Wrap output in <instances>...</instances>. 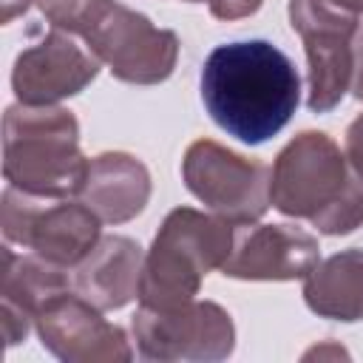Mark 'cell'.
Wrapping results in <instances>:
<instances>
[{
  "label": "cell",
  "mask_w": 363,
  "mask_h": 363,
  "mask_svg": "<svg viewBox=\"0 0 363 363\" xmlns=\"http://www.w3.org/2000/svg\"><path fill=\"white\" fill-rule=\"evenodd\" d=\"M301 79L292 60L267 40L213 48L201 68V102L213 122L244 145L275 136L295 113Z\"/></svg>",
  "instance_id": "cell-1"
},
{
  "label": "cell",
  "mask_w": 363,
  "mask_h": 363,
  "mask_svg": "<svg viewBox=\"0 0 363 363\" xmlns=\"http://www.w3.org/2000/svg\"><path fill=\"white\" fill-rule=\"evenodd\" d=\"M269 204L318 233L346 235L363 224V173L320 130L298 133L269 170Z\"/></svg>",
  "instance_id": "cell-2"
},
{
  "label": "cell",
  "mask_w": 363,
  "mask_h": 363,
  "mask_svg": "<svg viewBox=\"0 0 363 363\" xmlns=\"http://www.w3.org/2000/svg\"><path fill=\"white\" fill-rule=\"evenodd\" d=\"M88 159L79 153V125L57 105H11L3 116V176L11 187L43 199L79 196Z\"/></svg>",
  "instance_id": "cell-3"
},
{
  "label": "cell",
  "mask_w": 363,
  "mask_h": 363,
  "mask_svg": "<svg viewBox=\"0 0 363 363\" xmlns=\"http://www.w3.org/2000/svg\"><path fill=\"white\" fill-rule=\"evenodd\" d=\"M233 221L193 207H176L162 221L139 278V301L150 309H173L199 295L201 278L221 269L235 241Z\"/></svg>",
  "instance_id": "cell-4"
},
{
  "label": "cell",
  "mask_w": 363,
  "mask_h": 363,
  "mask_svg": "<svg viewBox=\"0 0 363 363\" xmlns=\"http://www.w3.org/2000/svg\"><path fill=\"white\" fill-rule=\"evenodd\" d=\"M292 31L309 60V108L332 111L346 91L363 99V23L329 0H289Z\"/></svg>",
  "instance_id": "cell-5"
},
{
  "label": "cell",
  "mask_w": 363,
  "mask_h": 363,
  "mask_svg": "<svg viewBox=\"0 0 363 363\" xmlns=\"http://www.w3.org/2000/svg\"><path fill=\"white\" fill-rule=\"evenodd\" d=\"M99 221L82 199H43L11 184L3 190L0 227L6 241L28 247L60 267H77L96 247Z\"/></svg>",
  "instance_id": "cell-6"
},
{
  "label": "cell",
  "mask_w": 363,
  "mask_h": 363,
  "mask_svg": "<svg viewBox=\"0 0 363 363\" xmlns=\"http://www.w3.org/2000/svg\"><path fill=\"white\" fill-rule=\"evenodd\" d=\"M182 176L199 201L233 224H252L269 207V167L213 139H199L187 147Z\"/></svg>",
  "instance_id": "cell-7"
},
{
  "label": "cell",
  "mask_w": 363,
  "mask_h": 363,
  "mask_svg": "<svg viewBox=\"0 0 363 363\" xmlns=\"http://www.w3.org/2000/svg\"><path fill=\"white\" fill-rule=\"evenodd\" d=\"M85 45L111 68L116 79L133 85L164 82L179 57V37L173 31L156 28L145 14L116 0L85 34Z\"/></svg>",
  "instance_id": "cell-8"
},
{
  "label": "cell",
  "mask_w": 363,
  "mask_h": 363,
  "mask_svg": "<svg viewBox=\"0 0 363 363\" xmlns=\"http://www.w3.org/2000/svg\"><path fill=\"white\" fill-rule=\"evenodd\" d=\"M133 337L147 360H221L233 352L235 329L213 301H187L173 309L142 306L133 315Z\"/></svg>",
  "instance_id": "cell-9"
},
{
  "label": "cell",
  "mask_w": 363,
  "mask_h": 363,
  "mask_svg": "<svg viewBox=\"0 0 363 363\" xmlns=\"http://www.w3.org/2000/svg\"><path fill=\"white\" fill-rule=\"evenodd\" d=\"M34 326L43 346L54 357L68 363H102L133 357L125 332L108 323L99 309L74 289L54 295L37 312Z\"/></svg>",
  "instance_id": "cell-10"
},
{
  "label": "cell",
  "mask_w": 363,
  "mask_h": 363,
  "mask_svg": "<svg viewBox=\"0 0 363 363\" xmlns=\"http://www.w3.org/2000/svg\"><path fill=\"white\" fill-rule=\"evenodd\" d=\"M99 74V60L88 45L74 43L65 31H48L37 45L20 51L11 71L14 96L23 105H54L79 94Z\"/></svg>",
  "instance_id": "cell-11"
},
{
  "label": "cell",
  "mask_w": 363,
  "mask_h": 363,
  "mask_svg": "<svg viewBox=\"0 0 363 363\" xmlns=\"http://www.w3.org/2000/svg\"><path fill=\"white\" fill-rule=\"evenodd\" d=\"M320 261L318 238L292 224H238L221 272L241 281L306 278Z\"/></svg>",
  "instance_id": "cell-12"
},
{
  "label": "cell",
  "mask_w": 363,
  "mask_h": 363,
  "mask_svg": "<svg viewBox=\"0 0 363 363\" xmlns=\"http://www.w3.org/2000/svg\"><path fill=\"white\" fill-rule=\"evenodd\" d=\"M142 247L125 235H105L74 267V292L91 301L96 309H119L139 295Z\"/></svg>",
  "instance_id": "cell-13"
},
{
  "label": "cell",
  "mask_w": 363,
  "mask_h": 363,
  "mask_svg": "<svg viewBox=\"0 0 363 363\" xmlns=\"http://www.w3.org/2000/svg\"><path fill=\"white\" fill-rule=\"evenodd\" d=\"M79 199L108 224L130 221L150 199V173L130 153H99L88 164Z\"/></svg>",
  "instance_id": "cell-14"
},
{
  "label": "cell",
  "mask_w": 363,
  "mask_h": 363,
  "mask_svg": "<svg viewBox=\"0 0 363 363\" xmlns=\"http://www.w3.org/2000/svg\"><path fill=\"white\" fill-rule=\"evenodd\" d=\"M306 306L332 320H363V250H343L303 278Z\"/></svg>",
  "instance_id": "cell-15"
},
{
  "label": "cell",
  "mask_w": 363,
  "mask_h": 363,
  "mask_svg": "<svg viewBox=\"0 0 363 363\" xmlns=\"http://www.w3.org/2000/svg\"><path fill=\"white\" fill-rule=\"evenodd\" d=\"M3 269H0V301L14 303L17 309L28 312L37 320V312L60 292L74 289L68 267L51 264L34 255H14L3 247Z\"/></svg>",
  "instance_id": "cell-16"
},
{
  "label": "cell",
  "mask_w": 363,
  "mask_h": 363,
  "mask_svg": "<svg viewBox=\"0 0 363 363\" xmlns=\"http://www.w3.org/2000/svg\"><path fill=\"white\" fill-rule=\"evenodd\" d=\"M45 20L68 34H88L113 0H34Z\"/></svg>",
  "instance_id": "cell-17"
},
{
  "label": "cell",
  "mask_w": 363,
  "mask_h": 363,
  "mask_svg": "<svg viewBox=\"0 0 363 363\" xmlns=\"http://www.w3.org/2000/svg\"><path fill=\"white\" fill-rule=\"evenodd\" d=\"M31 323H34V318H31L28 312L17 309L14 303L0 301V329H3V340H6V346H14V343L26 340L28 332H31Z\"/></svg>",
  "instance_id": "cell-18"
},
{
  "label": "cell",
  "mask_w": 363,
  "mask_h": 363,
  "mask_svg": "<svg viewBox=\"0 0 363 363\" xmlns=\"http://www.w3.org/2000/svg\"><path fill=\"white\" fill-rule=\"evenodd\" d=\"M264 0H213L210 3V14L218 20H238L247 14H255L261 9Z\"/></svg>",
  "instance_id": "cell-19"
},
{
  "label": "cell",
  "mask_w": 363,
  "mask_h": 363,
  "mask_svg": "<svg viewBox=\"0 0 363 363\" xmlns=\"http://www.w3.org/2000/svg\"><path fill=\"white\" fill-rule=\"evenodd\" d=\"M346 159L357 173H363V113L346 130Z\"/></svg>",
  "instance_id": "cell-20"
},
{
  "label": "cell",
  "mask_w": 363,
  "mask_h": 363,
  "mask_svg": "<svg viewBox=\"0 0 363 363\" xmlns=\"http://www.w3.org/2000/svg\"><path fill=\"white\" fill-rule=\"evenodd\" d=\"M0 3H3V23H11L17 14H23L31 6V0H0Z\"/></svg>",
  "instance_id": "cell-21"
},
{
  "label": "cell",
  "mask_w": 363,
  "mask_h": 363,
  "mask_svg": "<svg viewBox=\"0 0 363 363\" xmlns=\"http://www.w3.org/2000/svg\"><path fill=\"white\" fill-rule=\"evenodd\" d=\"M329 3H335V6H340L346 11H352V14H360L363 11V0H329Z\"/></svg>",
  "instance_id": "cell-22"
},
{
  "label": "cell",
  "mask_w": 363,
  "mask_h": 363,
  "mask_svg": "<svg viewBox=\"0 0 363 363\" xmlns=\"http://www.w3.org/2000/svg\"><path fill=\"white\" fill-rule=\"evenodd\" d=\"M190 3H204V0H190ZM207 3H213V0H207Z\"/></svg>",
  "instance_id": "cell-23"
}]
</instances>
